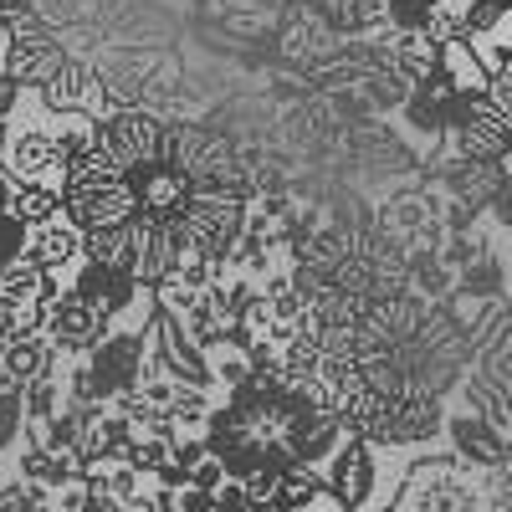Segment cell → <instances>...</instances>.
<instances>
[{"label": "cell", "mask_w": 512, "mask_h": 512, "mask_svg": "<svg viewBox=\"0 0 512 512\" xmlns=\"http://www.w3.org/2000/svg\"><path fill=\"white\" fill-rule=\"evenodd\" d=\"M11 216L31 231V226H47L52 216H62V190L57 185H11Z\"/></svg>", "instance_id": "5bb4252c"}, {"label": "cell", "mask_w": 512, "mask_h": 512, "mask_svg": "<svg viewBox=\"0 0 512 512\" xmlns=\"http://www.w3.org/2000/svg\"><path fill=\"white\" fill-rule=\"evenodd\" d=\"M190 482H195V487H205V492H216V487L226 482V466H221L216 456H205V461L195 466V472H190Z\"/></svg>", "instance_id": "44dd1931"}, {"label": "cell", "mask_w": 512, "mask_h": 512, "mask_svg": "<svg viewBox=\"0 0 512 512\" xmlns=\"http://www.w3.org/2000/svg\"><path fill=\"white\" fill-rule=\"evenodd\" d=\"M21 246H26V226L11 216V210H0V267L21 262Z\"/></svg>", "instance_id": "d6986e66"}, {"label": "cell", "mask_w": 512, "mask_h": 512, "mask_svg": "<svg viewBox=\"0 0 512 512\" xmlns=\"http://www.w3.org/2000/svg\"><path fill=\"white\" fill-rule=\"evenodd\" d=\"M169 446H175V441H159V436H134V446L123 451V461L134 466L139 477H154L159 466L169 461Z\"/></svg>", "instance_id": "e0dca14e"}, {"label": "cell", "mask_w": 512, "mask_h": 512, "mask_svg": "<svg viewBox=\"0 0 512 512\" xmlns=\"http://www.w3.org/2000/svg\"><path fill=\"white\" fill-rule=\"evenodd\" d=\"M446 436H451L456 456L466 466H477V472H492V466L507 456V431L497 420H487V415H451Z\"/></svg>", "instance_id": "9c48e42d"}, {"label": "cell", "mask_w": 512, "mask_h": 512, "mask_svg": "<svg viewBox=\"0 0 512 512\" xmlns=\"http://www.w3.org/2000/svg\"><path fill=\"white\" fill-rule=\"evenodd\" d=\"M507 144H512V128H507Z\"/></svg>", "instance_id": "484cf974"}, {"label": "cell", "mask_w": 512, "mask_h": 512, "mask_svg": "<svg viewBox=\"0 0 512 512\" xmlns=\"http://www.w3.org/2000/svg\"><path fill=\"white\" fill-rule=\"evenodd\" d=\"M472 472L477 466H466L461 456H420L415 466H405L390 507L400 512H492L487 487Z\"/></svg>", "instance_id": "7a4b0ae2"}, {"label": "cell", "mask_w": 512, "mask_h": 512, "mask_svg": "<svg viewBox=\"0 0 512 512\" xmlns=\"http://www.w3.org/2000/svg\"><path fill=\"white\" fill-rule=\"evenodd\" d=\"M36 31H52L47 11L36 0H0V36H36Z\"/></svg>", "instance_id": "2e32d148"}, {"label": "cell", "mask_w": 512, "mask_h": 512, "mask_svg": "<svg viewBox=\"0 0 512 512\" xmlns=\"http://www.w3.org/2000/svg\"><path fill=\"white\" fill-rule=\"evenodd\" d=\"M246 154L210 118L118 108L62 169V216L93 262L128 272L144 292L164 282L216 287L251 205Z\"/></svg>", "instance_id": "6da1fadb"}, {"label": "cell", "mask_w": 512, "mask_h": 512, "mask_svg": "<svg viewBox=\"0 0 512 512\" xmlns=\"http://www.w3.org/2000/svg\"><path fill=\"white\" fill-rule=\"evenodd\" d=\"M0 57H6V36H0Z\"/></svg>", "instance_id": "d4e9b609"}, {"label": "cell", "mask_w": 512, "mask_h": 512, "mask_svg": "<svg viewBox=\"0 0 512 512\" xmlns=\"http://www.w3.org/2000/svg\"><path fill=\"white\" fill-rule=\"evenodd\" d=\"M62 354L52 349L47 333H31V338H16V344H0V369H6L11 390H21V384L41 379V374H57Z\"/></svg>", "instance_id": "8fae6325"}, {"label": "cell", "mask_w": 512, "mask_h": 512, "mask_svg": "<svg viewBox=\"0 0 512 512\" xmlns=\"http://www.w3.org/2000/svg\"><path fill=\"white\" fill-rule=\"evenodd\" d=\"M21 256L31 267H41V272H67V267H77V256H82V231L67 221V216H52L47 226H31L26 231V246H21Z\"/></svg>", "instance_id": "30bf717a"}, {"label": "cell", "mask_w": 512, "mask_h": 512, "mask_svg": "<svg viewBox=\"0 0 512 512\" xmlns=\"http://www.w3.org/2000/svg\"><path fill=\"white\" fill-rule=\"evenodd\" d=\"M36 98L47 113H62V118H103V77L93 57L67 52L47 72V82H36Z\"/></svg>", "instance_id": "3957f363"}, {"label": "cell", "mask_w": 512, "mask_h": 512, "mask_svg": "<svg viewBox=\"0 0 512 512\" xmlns=\"http://www.w3.org/2000/svg\"><path fill=\"white\" fill-rule=\"evenodd\" d=\"M246 502H251V497H246V487H241L236 477H226V482L216 487V512H246Z\"/></svg>", "instance_id": "ffe728a7"}, {"label": "cell", "mask_w": 512, "mask_h": 512, "mask_svg": "<svg viewBox=\"0 0 512 512\" xmlns=\"http://www.w3.org/2000/svg\"><path fill=\"white\" fill-rule=\"evenodd\" d=\"M62 169H67V149L57 128H21L6 144V175L11 185H57L62 190Z\"/></svg>", "instance_id": "8992f818"}, {"label": "cell", "mask_w": 512, "mask_h": 512, "mask_svg": "<svg viewBox=\"0 0 512 512\" xmlns=\"http://www.w3.org/2000/svg\"><path fill=\"white\" fill-rule=\"evenodd\" d=\"M16 103H21V82H16L6 67H0V118H11Z\"/></svg>", "instance_id": "7402d4cb"}, {"label": "cell", "mask_w": 512, "mask_h": 512, "mask_svg": "<svg viewBox=\"0 0 512 512\" xmlns=\"http://www.w3.org/2000/svg\"><path fill=\"white\" fill-rule=\"evenodd\" d=\"M318 497H328V482H323L318 466H287L282 482H277L272 507H277V512H303V507H313Z\"/></svg>", "instance_id": "4fadbf2b"}, {"label": "cell", "mask_w": 512, "mask_h": 512, "mask_svg": "<svg viewBox=\"0 0 512 512\" xmlns=\"http://www.w3.org/2000/svg\"><path fill=\"white\" fill-rule=\"evenodd\" d=\"M67 36L52 26V31H36V36H11L6 41V57H0V67H6L21 88H36V82H47V72L67 57Z\"/></svg>", "instance_id": "52a82bcc"}, {"label": "cell", "mask_w": 512, "mask_h": 512, "mask_svg": "<svg viewBox=\"0 0 512 512\" xmlns=\"http://www.w3.org/2000/svg\"><path fill=\"white\" fill-rule=\"evenodd\" d=\"M436 6H441V0H436Z\"/></svg>", "instance_id": "4316f807"}, {"label": "cell", "mask_w": 512, "mask_h": 512, "mask_svg": "<svg viewBox=\"0 0 512 512\" xmlns=\"http://www.w3.org/2000/svg\"><path fill=\"white\" fill-rule=\"evenodd\" d=\"M303 512H344V507H338L333 497H318V502H313V507H303Z\"/></svg>", "instance_id": "cb8c5ba5"}, {"label": "cell", "mask_w": 512, "mask_h": 512, "mask_svg": "<svg viewBox=\"0 0 512 512\" xmlns=\"http://www.w3.org/2000/svg\"><path fill=\"white\" fill-rule=\"evenodd\" d=\"M323 482H328V497L344 512H364L374 502V487H379V446H369L359 436H344V446L328 456Z\"/></svg>", "instance_id": "277c9868"}, {"label": "cell", "mask_w": 512, "mask_h": 512, "mask_svg": "<svg viewBox=\"0 0 512 512\" xmlns=\"http://www.w3.org/2000/svg\"><path fill=\"white\" fill-rule=\"evenodd\" d=\"M487 210L497 216V226H507V231H512V180H502V185H497V195H492V205H487Z\"/></svg>", "instance_id": "603a6c76"}, {"label": "cell", "mask_w": 512, "mask_h": 512, "mask_svg": "<svg viewBox=\"0 0 512 512\" xmlns=\"http://www.w3.org/2000/svg\"><path fill=\"white\" fill-rule=\"evenodd\" d=\"M62 400H67V384H62V374H41V379L21 384L26 425H31V420H52V415L62 410Z\"/></svg>", "instance_id": "9a60e30c"}, {"label": "cell", "mask_w": 512, "mask_h": 512, "mask_svg": "<svg viewBox=\"0 0 512 512\" xmlns=\"http://www.w3.org/2000/svg\"><path fill=\"white\" fill-rule=\"evenodd\" d=\"M108 328H113V318H108L103 308H93L88 297L72 292V287L57 292V303H52V313H47V338H52V349H57L62 359H82L93 344H103Z\"/></svg>", "instance_id": "5b68a950"}, {"label": "cell", "mask_w": 512, "mask_h": 512, "mask_svg": "<svg viewBox=\"0 0 512 512\" xmlns=\"http://www.w3.org/2000/svg\"><path fill=\"white\" fill-rule=\"evenodd\" d=\"M72 292H82V297H88L93 308H103L108 318H123L128 308L139 303V292H144V287L128 277V272H118V267L93 262V256H88V262L77 267V277H72Z\"/></svg>", "instance_id": "ba28073f"}, {"label": "cell", "mask_w": 512, "mask_h": 512, "mask_svg": "<svg viewBox=\"0 0 512 512\" xmlns=\"http://www.w3.org/2000/svg\"><path fill=\"white\" fill-rule=\"evenodd\" d=\"M16 477H26V482H41V487H67V482H77V466H72V451H47V446H31L26 441V451H21V466H16Z\"/></svg>", "instance_id": "7c38bea8"}, {"label": "cell", "mask_w": 512, "mask_h": 512, "mask_svg": "<svg viewBox=\"0 0 512 512\" xmlns=\"http://www.w3.org/2000/svg\"><path fill=\"white\" fill-rule=\"evenodd\" d=\"M26 431V405H21V390H0V451L16 446Z\"/></svg>", "instance_id": "ac0fdd59"}]
</instances>
